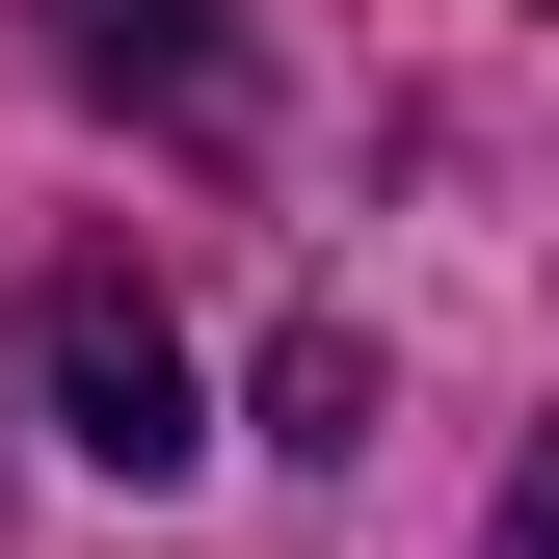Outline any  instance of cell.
<instances>
[{
  "label": "cell",
  "mask_w": 559,
  "mask_h": 559,
  "mask_svg": "<svg viewBox=\"0 0 559 559\" xmlns=\"http://www.w3.org/2000/svg\"><path fill=\"white\" fill-rule=\"evenodd\" d=\"M27 346H53V427H81L107 479H187V453H214V427H187V320L133 294L107 240H81V266H53V294H27Z\"/></svg>",
  "instance_id": "obj_1"
},
{
  "label": "cell",
  "mask_w": 559,
  "mask_h": 559,
  "mask_svg": "<svg viewBox=\"0 0 559 559\" xmlns=\"http://www.w3.org/2000/svg\"><path fill=\"white\" fill-rule=\"evenodd\" d=\"M266 427H294V453H346V427H373V346H346V320H294V373H266Z\"/></svg>",
  "instance_id": "obj_2"
},
{
  "label": "cell",
  "mask_w": 559,
  "mask_h": 559,
  "mask_svg": "<svg viewBox=\"0 0 559 559\" xmlns=\"http://www.w3.org/2000/svg\"><path fill=\"white\" fill-rule=\"evenodd\" d=\"M507 559H559V453H533V479H507Z\"/></svg>",
  "instance_id": "obj_3"
}]
</instances>
